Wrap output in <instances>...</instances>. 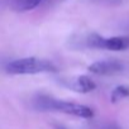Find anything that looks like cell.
<instances>
[{
  "label": "cell",
  "instance_id": "2",
  "mask_svg": "<svg viewBox=\"0 0 129 129\" xmlns=\"http://www.w3.org/2000/svg\"><path fill=\"white\" fill-rule=\"evenodd\" d=\"M5 71L9 75H38L57 72L58 67L51 59L32 56L10 61L5 66Z\"/></svg>",
  "mask_w": 129,
  "mask_h": 129
},
{
  "label": "cell",
  "instance_id": "1",
  "mask_svg": "<svg viewBox=\"0 0 129 129\" xmlns=\"http://www.w3.org/2000/svg\"><path fill=\"white\" fill-rule=\"evenodd\" d=\"M33 108L39 111H54L66 115H72L81 119H91L94 116V110L84 104L74 103L57 99L47 94H38L33 98Z\"/></svg>",
  "mask_w": 129,
  "mask_h": 129
},
{
  "label": "cell",
  "instance_id": "6",
  "mask_svg": "<svg viewBox=\"0 0 129 129\" xmlns=\"http://www.w3.org/2000/svg\"><path fill=\"white\" fill-rule=\"evenodd\" d=\"M46 0H9V7L17 13H25L38 8Z\"/></svg>",
  "mask_w": 129,
  "mask_h": 129
},
{
  "label": "cell",
  "instance_id": "8",
  "mask_svg": "<svg viewBox=\"0 0 129 129\" xmlns=\"http://www.w3.org/2000/svg\"><path fill=\"white\" fill-rule=\"evenodd\" d=\"M58 129H64V128H58Z\"/></svg>",
  "mask_w": 129,
  "mask_h": 129
},
{
  "label": "cell",
  "instance_id": "4",
  "mask_svg": "<svg viewBox=\"0 0 129 129\" xmlns=\"http://www.w3.org/2000/svg\"><path fill=\"white\" fill-rule=\"evenodd\" d=\"M124 69L123 63L118 59H104V61H96L89 66V71L95 75L101 76H110L121 72Z\"/></svg>",
  "mask_w": 129,
  "mask_h": 129
},
{
  "label": "cell",
  "instance_id": "7",
  "mask_svg": "<svg viewBox=\"0 0 129 129\" xmlns=\"http://www.w3.org/2000/svg\"><path fill=\"white\" fill-rule=\"evenodd\" d=\"M126 98H129V86H125V85L116 86L110 95V99L113 103H118V101L124 100Z\"/></svg>",
  "mask_w": 129,
  "mask_h": 129
},
{
  "label": "cell",
  "instance_id": "3",
  "mask_svg": "<svg viewBox=\"0 0 129 129\" xmlns=\"http://www.w3.org/2000/svg\"><path fill=\"white\" fill-rule=\"evenodd\" d=\"M80 43L81 47H86V48L120 52L129 48V36L104 37L98 33H89L86 36H82Z\"/></svg>",
  "mask_w": 129,
  "mask_h": 129
},
{
  "label": "cell",
  "instance_id": "5",
  "mask_svg": "<svg viewBox=\"0 0 129 129\" xmlns=\"http://www.w3.org/2000/svg\"><path fill=\"white\" fill-rule=\"evenodd\" d=\"M62 84L74 91L82 92V94L91 92L96 89V84L86 75H80V76L72 77L70 80H62Z\"/></svg>",
  "mask_w": 129,
  "mask_h": 129
}]
</instances>
